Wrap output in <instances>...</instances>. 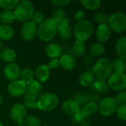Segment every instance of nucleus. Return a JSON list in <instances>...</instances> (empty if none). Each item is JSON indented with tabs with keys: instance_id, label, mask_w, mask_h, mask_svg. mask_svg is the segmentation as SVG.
<instances>
[{
	"instance_id": "f257e3e1",
	"label": "nucleus",
	"mask_w": 126,
	"mask_h": 126,
	"mask_svg": "<svg viewBox=\"0 0 126 126\" xmlns=\"http://www.w3.org/2000/svg\"><path fill=\"white\" fill-rule=\"evenodd\" d=\"M92 71L97 80H106L113 72L111 61L107 58H100L95 62Z\"/></svg>"
},
{
	"instance_id": "f03ea898",
	"label": "nucleus",
	"mask_w": 126,
	"mask_h": 126,
	"mask_svg": "<svg viewBox=\"0 0 126 126\" xmlns=\"http://www.w3.org/2000/svg\"><path fill=\"white\" fill-rule=\"evenodd\" d=\"M73 32L77 41L84 42L92 35L94 32V25L90 21L83 19L75 24Z\"/></svg>"
},
{
	"instance_id": "7ed1b4c3",
	"label": "nucleus",
	"mask_w": 126,
	"mask_h": 126,
	"mask_svg": "<svg viewBox=\"0 0 126 126\" xmlns=\"http://www.w3.org/2000/svg\"><path fill=\"white\" fill-rule=\"evenodd\" d=\"M57 27L58 25L51 18L44 20L38 27L37 34L38 38L44 42L52 41L57 34Z\"/></svg>"
},
{
	"instance_id": "20e7f679",
	"label": "nucleus",
	"mask_w": 126,
	"mask_h": 126,
	"mask_svg": "<svg viewBox=\"0 0 126 126\" xmlns=\"http://www.w3.org/2000/svg\"><path fill=\"white\" fill-rule=\"evenodd\" d=\"M13 12L16 20L24 23L31 19L34 13V6L30 1L22 0L18 1Z\"/></svg>"
},
{
	"instance_id": "39448f33",
	"label": "nucleus",
	"mask_w": 126,
	"mask_h": 126,
	"mask_svg": "<svg viewBox=\"0 0 126 126\" xmlns=\"http://www.w3.org/2000/svg\"><path fill=\"white\" fill-rule=\"evenodd\" d=\"M59 99L55 93H45L39 96L37 101V108L44 111L54 110L58 105Z\"/></svg>"
},
{
	"instance_id": "423d86ee",
	"label": "nucleus",
	"mask_w": 126,
	"mask_h": 126,
	"mask_svg": "<svg viewBox=\"0 0 126 126\" xmlns=\"http://www.w3.org/2000/svg\"><path fill=\"white\" fill-rule=\"evenodd\" d=\"M109 27L111 30L120 33L126 30V16L122 11H117L109 16Z\"/></svg>"
},
{
	"instance_id": "0eeeda50",
	"label": "nucleus",
	"mask_w": 126,
	"mask_h": 126,
	"mask_svg": "<svg viewBox=\"0 0 126 126\" xmlns=\"http://www.w3.org/2000/svg\"><path fill=\"white\" fill-rule=\"evenodd\" d=\"M108 86L116 92L125 91L126 88V77L124 72H114L108 78Z\"/></svg>"
},
{
	"instance_id": "6e6552de",
	"label": "nucleus",
	"mask_w": 126,
	"mask_h": 126,
	"mask_svg": "<svg viewBox=\"0 0 126 126\" xmlns=\"http://www.w3.org/2000/svg\"><path fill=\"white\" fill-rule=\"evenodd\" d=\"M98 106V111L100 114L104 117H109L114 114L116 111L117 104L116 103L114 98L111 97H107L105 98H103L99 104H97Z\"/></svg>"
},
{
	"instance_id": "1a4fd4ad",
	"label": "nucleus",
	"mask_w": 126,
	"mask_h": 126,
	"mask_svg": "<svg viewBox=\"0 0 126 126\" xmlns=\"http://www.w3.org/2000/svg\"><path fill=\"white\" fill-rule=\"evenodd\" d=\"M37 25L32 21H28L24 22L21 28V37L29 41L32 40L37 35Z\"/></svg>"
},
{
	"instance_id": "9d476101",
	"label": "nucleus",
	"mask_w": 126,
	"mask_h": 126,
	"mask_svg": "<svg viewBox=\"0 0 126 126\" xmlns=\"http://www.w3.org/2000/svg\"><path fill=\"white\" fill-rule=\"evenodd\" d=\"M7 91L13 97H20L26 92V84L20 80L11 81L7 86Z\"/></svg>"
},
{
	"instance_id": "9b49d317",
	"label": "nucleus",
	"mask_w": 126,
	"mask_h": 126,
	"mask_svg": "<svg viewBox=\"0 0 126 126\" xmlns=\"http://www.w3.org/2000/svg\"><path fill=\"white\" fill-rule=\"evenodd\" d=\"M27 115V109L22 103H16L10 110L11 120L16 123L23 122Z\"/></svg>"
},
{
	"instance_id": "f8f14e48",
	"label": "nucleus",
	"mask_w": 126,
	"mask_h": 126,
	"mask_svg": "<svg viewBox=\"0 0 126 126\" xmlns=\"http://www.w3.org/2000/svg\"><path fill=\"white\" fill-rule=\"evenodd\" d=\"M20 73L21 69L19 66L14 62L8 63L4 69V75L5 78L11 81L18 80V78L20 77Z\"/></svg>"
},
{
	"instance_id": "ddd939ff",
	"label": "nucleus",
	"mask_w": 126,
	"mask_h": 126,
	"mask_svg": "<svg viewBox=\"0 0 126 126\" xmlns=\"http://www.w3.org/2000/svg\"><path fill=\"white\" fill-rule=\"evenodd\" d=\"M57 33L61 39L63 41L69 40L72 35V30L69 27V19L65 18L61 24L58 25Z\"/></svg>"
},
{
	"instance_id": "4468645a",
	"label": "nucleus",
	"mask_w": 126,
	"mask_h": 126,
	"mask_svg": "<svg viewBox=\"0 0 126 126\" xmlns=\"http://www.w3.org/2000/svg\"><path fill=\"white\" fill-rule=\"evenodd\" d=\"M62 109L66 114L69 115H74L80 109V103L76 100L68 99L63 103Z\"/></svg>"
},
{
	"instance_id": "2eb2a0df",
	"label": "nucleus",
	"mask_w": 126,
	"mask_h": 126,
	"mask_svg": "<svg viewBox=\"0 0 126 126\" xmlns=\"http://www.w3.org/2000/svg\"><path fill=\"white\" fill-rule=\"evenodd\" d=\"M95 35L97 41L102 44L107 41L110 38L111 35V30L108 24H100L97 28Z\"/></svg>"
},
{
	"instance_id": "dca6fc26",
	"label": "nucleus",
	"mask_w": 126,
	"mask_h": 126,
	"mask_svg": "<svg viewBox=\"0 0 126 126\" xmlns=\"http://www.w3.org/2000/svg\"><path fill=\"white\" fill-rule=\"evenodd\" d=\"M59 61H60V66H61L62 68H63L67 71L72 70L76 66L75 59L73 58V56L69 54H65L61 55V58H59Z\"/></svg>"
},
{
	"instance_id": "f3484780",
	"label": "nucleus",
	"mask_w": 126,
	"mask_h": 126,
	"mask_svg": "<svg viewBox=\"0 0 126 126\" xmlns=\"http://www.w3.org/2000/svg\"><path fill=\"white\" fill-rule=\"evenodd\" d=\"M35 75L38 81H39L40 83H44L49 79L50 75V70L47 65L41 64L36 68Z\"/></svg>"
},
{
	"instance_id": "a211bd4d",
	"label": "nucleus",
	"mask_w": 126,
	"mask_h": 126,
	"mask_svg": "<svg viewBox=\"0 0 126 126\" xmlns=\"http://www.w3.org/2000/svg\"><path fill=\"white\" fill-rule=\"evenodd\" d=\"M43 91V86L42 84L38 80H33L32 82L30 83L29 84L26 85V92L30 95L38 97L41 96Z\"/></svg>"
},
{
	"instance_id": "6ab92c4d",
	"label": "nucleus",
	"mask_w": 126,
	"mask_h": 126,
	"mask_svg": "<svg viewBox=\"0 0 126 126\" xmlns=\"http://www.w3.org/2000/svg\"><path fill=\"white\" fill-rule=\"evenodd\" d=\"M46 54L47 55L51 58V59H55V58H58L59 56H61V47L57 44V43H49L47 45L46 49Z\"/></svg>"
},
{
	"instance_id": "aec40b11",
	"label": "nucleus",
	"mask_w": 126,
	"mask_h": 126,
	"mask_svg": "<svg viewBox=\"0 0 126 126\" xmlns=\"http://www.w3.org/2000/svg\"><path fill=\"white\" fill-rule=\"evenodd\" d=\"M16 51L11 48H3V49L0 52V59L8 63H13L16 58Z\"/></svg>"
},
{
	"instance_id": "412c9836",
	"label": "nucleus",
	"mask_w": 126,
	"mask_h": 126,
	"mask_svg": "<svg viewBox=\"0 0 126 126\" xmlns=\"http://www.w3.org/2000/svg\"><path fill=\"white\" fill-rule=\"evenodd\" d=\"M115 51L119 58H126V37H120L116 42Z\"/></svg>"
},
{
	"instance_id": "4be33fe9",
	"label": "nucleus",
	"mask_w": 126,
	"mask_h": 126,
	"mask_svg": "<svg viewBox=\"0 0 126 126\" xmlns=\"http://www.w3.org/2000/svg\"><path fill=\"white\" fill-rule=\"evenodd\" d=\"M79 83L83 87H89L92 86L95 80V78L92 72H85L79 77Z\"/></svg>"
},
{
	"instance_id": "5701e85b",
	"label": "nucleus",
	"mask_w": 126,
	"mask_h": 126,
	"mask_svg": "<svg viewBox=\"0 0 126 126\" xmlns=\"http://www.w3.org/2000/svg\"><path fill=\"white\" fill-rule=\"evenodd\" d=\"M14 35L13 29L9 25L1 24L0 25V40L8 41L11 39Z\"/></svg>"
},
{
	"instance_id": "b1692460",
	"label": "nucleus",
	"mask_w": 126,
	"mask_h": 126,
	"mask_svg": "<svg viewBox=\"0 0 126 126\" xmlns=\"http://www.w3.org/2000/svg\"><path fill=\"white\" fill-rule=\"evenodd\" d=\"M16 20V16L13 11L4 10L0 13V21L2 24L9 25Z\"/></svg>"
},
{
	"instance_id": "393cba45",
	"label": "nucleus",
	"mask_w": 126,
	"mask_h": 126,
	"mask_svg": "<svg viewBox=\"0 0 126 126\" xmlns=\"http://www.w3.org/2000/svg\"><path fill=\"white\" fill-rule=\"evenodd\" d=\"M34 73L32 71V69H30V68H26L24 69L23 70H21V73H20V78L23 83H24L26 85L29 84L30 83L32 82L34 80Z\"/></svg>"
},
{
	"instance_id": "a878e982",
	"label": "nucleus",
	"mask_w": 126,
	"mask_h": 126,
	"mask_svg": "<svg viewBox=\"0 0 126 126\" xmlns=\"http://www.w3.org/2000/svg\"><path fill=\"white\" fill-rule=\"evenodd\" d=\"M112 69L114 70V72H124L126 69V59L121 58H116L111 61Z\"/></svg>"
},
{
	"instance_id": "bb28decb",
	"label": "nucleus",
	"mask_w": 126,
	"mask_h": 126,
	"mask_svg": "<svg viewBox=\"0 0 126 126\" xmlns=\"http://www.w3.org/2000/svg\"><path fill=\"white\" fill-rule=\"evenodd\" d=\"M81 110L83 111L85 115L88 117L89 116L94 114L98 110L97 103L94 101H89L83 106Z\"/></svg>"
},
{
	"instance_id": "cd10ccee",
	"label": "nucleus",
	"mask_w": 126,
	"mask_h": 126,
	"mask_svg": "<svg viewBox=\"0 0 126 126\" xmlns=\"http://www.w3.org/2000/svg\"><path fill=\"white\" fill-rule=\"evenodd\" d=\"M22 100H23V105L25 108H28V109L37 108L38 99L36 97L26 93V94H24Z\"/></svg>"
},
{
	"instance_id": "c85d7f7f",
	"label": "nucleus",
	"mask_w": 126,
	"mask_h": 126,
	"mask_svg": "<svg viewBox=\"0 0 126 126\" xmlns=\"http://www.w3.org/2000/svg\"><path fill=\"white\" fill-rule=\"evenodd\" d=\"M66 18V13L64 10L61 8H57L55 9L52 13V20L57 24L58 25L62 22V21Z\"/></svg>"
},
{
	"instance_id": "c756f323",
	"label": "nucleus",
	"mask_w": 126,
	"mask_h": 126,
	"mask_svg": "<svg viewBox=\"0 0 126 126\" xmlns=\"http://www.w3.org/2000/svg\"><path fill=\"white\" fill-rule=\"evenodd\" d=\"M89 51L91 55L93 56H99L104 53L105 52V47L103 45V44L100 42L94 43L89 48Z\"/></svg>"
},
{
	"instance_id": "7c9ffc66",
	"label": "nucleus",
	"mask_w": 126,
	"mask_h": 126,
	"mask_svg": "<svg viewBox=\"0 0 126 126\" xmlns=\"http://www.w3.org/2000/svg\"><path fill=\"white\" fill-rule=\"evenodd\" d=\"M94 21L99 24V25L100 24H107L109 22V16L108 13H106L104 11H98L94 14Z\"/></svg>"
},
{
	"instance_id": "2f4dec72",
	"label": "nucleus",
	"mask_w": 126,
	"mask_h": 126,
	"mask_svg": "<svg viewBox=\"0 0 126 126\" xmlns=\"http://www.w3.org/2000/svg\"><path fill=\"white\" fill-rule=\"evenodd\" d=\"M72 50L74 54L76 56H82L86 51V44L83 41H77L75 42L73 47H72Z\"/></svg>"
},
{
	"instance_id": "473e14b6",
	"label": "nucleus",
	"mask_w": 126,
	"mask_h": 126,
	"mask_svg": "<svg viewBox=\"0 0 126 126\" xmlns=\"http://www.w3.org/2000/svg\"><path fill=\"white\" fill-rule=\"evenodd\" d=\"M18 1V0H0V7L4 10L13 11L17 6Z\"/></svg>"
},
{
	"instance_id": "72a5a7b5",
	"label": "nucleus",
	"mask_w": 126,
	"mask_h": 126,
	"mask_svg": "<svg viewBox=\"0 0 126 126\" xmlns=\"http://www.w3.org/2000/svg\"><path fill=\"white\" fill-rule=\"evenodd\" d=\"M80 2L85 8L89 10H96L97 9L100 7L101 4L100 0H91V1L83 0V1H81Z\"/></svg>"
},
{
	"instance_id": "f704fd0d",
	"label": "nucleus",
	"mask_w": 126,
	"mask_h": 126,
	"mask_svg": "<svg viewBox=\"0 0 126 126\" xmlns=\"http://www.w3.org/2000/svg\"><path fill=\"white\" fill-rule=\"evenodd\" d=\"M92 85L94 87V89L97 92H104L109 88L107 81H106V80H97V79L96 80H94V82L93 83Z\"/></svg>"
},
{
	"instance_id": "c9c22d12",
	"label": "nucleus",
	"mask_w": 126,
	"mask_h": 126,
	"mask_svg": "<svg viewBox=\"0 0 126 126\" xmlns=\"http://www.w3.org/2000/svg\"><path fill=\"white\" fill-rule=\"evenodd\" d=\"M24 124L26 126H41V121L37 117L29 115L24 120Z\"/></svg>"
},
{
	"instance_id": "e433bc0d",
	"label": "nucleus",
	"mask_w": 126,
	"mask_h": 126,
	"mask_svg": "<svg viewBox=\"0 0 126 126\" xmlns=\"http://www.w3.org/2000/svg\"><path fill=\"white\" fill-rule=\"evenodd\" d=\"M115 113L117 114V116L120 120L125 121L126 120V104L118 105Z\"/></svg>"
},
{
	"instance_id": "4c0bfd02",
	"label": "nucleus",
	"mask_w": 126,
	"mask_h": 126,
	"mask_svg": "<svg viewBox=\"0 0 126 126\" xmlns=\"http://www.w3.org/2000/svg\"><path fill=\"white\" fill-rule=\"evenodd\" d=\"M31 18H32V22H34L36 25H38V24L39 25L44 21V15L41 11H38L35 13L34 12Z\"/></svg>"
},
{
	"instance_id": "58836bf2",
	"label": "nucleus",
	"mask_w": 126,
	"mask_h": 126,
	"mask_svg": "<svg viewBox=\"0 0 126 126\" xmlns=\"http://www.w3.org/2000/svg\"><path fill=\"white\" fill-rule=\"evenodd\" d=\"M114 100L116 103L118 105H123L126 103V91L120 92L115 97Z\"/></svg>"
},
{
	"instance_id": "ea45409f",
	"label": "nucleus",
	"mask_w": 126,
	"mask_h": 126,
	"mask_svg": "<svg viewBox=\"0 0 126 126\" xmlns=\"http://www.w3.org/2000/svg\"><path fill=\"white\" fill-rule=\"evenodd\" d=\"M87 117L85 115V114L83 113V111L81 110V109L74 115H72V118L75 122H81L83 120H84Z\"/></svg>"
},
{
	"instance_id": "a19ab883",
	"label": "nucleus",
	"mask_w": 126,
	"mask_h": 126,
	"mask_svg": "<svg viewBox=\"0 0 126 126\" xmlns=\"http://www.w3.org/2000/svg\"><path fill=\"white\" fill-rule=\"evenodd\" d=\"M51 2L53 5L61 8V7H63L71 3V1L70 0H53Z\"/></svg>"
},
{
	"instance_id": "79ce46f5",
	"label": "nucleus",
	"mask_w": 126,
	"mask_h": 126,
	"mask_svg": "<svg viewBox=\"0 0 126 126\" xmlns=\"http://www.w3.org/2000/svg\"><path fill=\"white\" fill-rule=\"evenodd\" d=\"M60 66V61L59 59L58 58H55V59H51L47 65V66L49 67V69H56Z\"/></svg>"
},
{
	"instance_id": "37998d69",
	"label": "nucleus",
	"mask_w": 126,
	"mask_h": 126,
	"mask_svg": "<svg viewBox=\"0 0 126 126\" xmlns=\"http://www.w3.org/2000/svg\"><path fill=\"white\" fill-rule=\"evenodd\" d=\"M85 16V13L83 10H78L77 11V13L75 15V19L78 21L83 20V18Z\"/></svg>"
},
{
	"instance_id": "c03bdc74",
	"label": "nucleus",
	"mask_w": 126,
	"mask_h": 126,
	"mask_svg": "<svg viewBox=\"0 0 126 126\" xmlns=\"http://www.w3.org/2000/svg\"><path fill=\"white\" fill-rule=\"evenodd\" d=\"M3 49V43L0 41V52Z\"/></svg>"
},
{
	"instance_id": "a18cd8bd",
	"label": "nucleus",
	"mask_w": 126,
	"mask_h": 126,
	"mask_svg": "<svg viewBox=\"0 0 126 126\" xmlns=\"http://www.w3.org/2000/svg\"><path fill=\"white\" fill-rule=\"evenodd\" d=\"M18 126H24V121L23 122H21V123H18Z\"/></svg>"
},
{
	"instance_id": "49530a36",
	"label": "nucleus",
	"mask_w": 126,
	"mask_h": 126,
	"mask_svg": "<svg viewBox=\"0 0 126 126\" xmlns=\"http://www.w3.org/2000/svg\"><path fill=\"white\" fill-rule=\"evenodd\" d=\"M2 103H3V99H2V97L0 95V106L2 105Z\"/></svg>"
},
{
	"instance_id": "de8ad7c7",
	"label": "nucleus",
	"mask_w": 126,
	"mask_h": 126,
	"mask_svg": "<svg viewBox=\"0 0 126 126\" xmlns=\"http://www.w3.org/2000/svg\"><path fill=\"white\" fill-rule=\"evenodd\" d=\"M0 126H3V125H2V124H1V123H0Z\"/></svg>"
},
{
	"instance_id": "09e8293b",
	"label": "nucleus",
	"mask_w": 126,
	"mask_h": 126,
	"mask_svg": "<svg viewBox=\"0 0 126 126\" xmlns=\"http://www.w3.org/2000/svg\"><path fill=\"white\" fill-rule=\"evenodd\" d=\"M0 60H1V59H0Z\"/></svg>"
}]
</instances>
